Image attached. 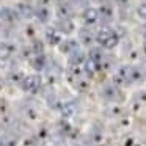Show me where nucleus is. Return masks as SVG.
I'll return each instance as SVG.
<instances>
[{
	"instance_id": "5",
	"label": "nucleus",
	"mask_w": 146,
	"mask_h": 146,
	"mask_svg": "<svg viewBox=\"0 0 146 146\" xmlns=\"http://www.w3.org/2000/svg\"><path fill=\"white\" fill-rule=\"evenodd\" d=\"M98 13H99V21H102V22H110L115 16V10L111 7V3H108V2L99 3Z\"/></svg>"
},
{
	"instance_id": "4",
	"label": "nucleus",
	"mask_w": 146,
	"mask_h": 146,
	"mask_svg": "<svg viewBox=\"0 0 146 146\" xmlns=\"http://www.w3.org/2000/svg\"><path fill=\"white\" fill-rule=\"evenodd\" d=\"M44 36H46V41H47L49 46H54V47H58L63 41V35L58 32L55 27H47L44 32Z\"/></svg>"
},
{
	"instance_id": "19",
	"label": "nucleus",
	"mask_w": 146,
	"mask_h": 146,
	"mask_svg": "<svg viewBox=\"0 0 146 146\" xmlns=\"http://www.w3.org/2000/svg\"><path fill=\"white\" fill-rule=\"evenodd\" d=\"M10 80L11 82H14V83H21V80L24 79V72H21V69H13L10 72Z\"/></svg>"
},
{
	"instance_id": "14",
	"label": "nucleus",
	"mask_w": 146,
	"mask_h": 146,
	"mask_svg": "<svg viewBox=\"0 0 146 146\" xmlns=\"http://www.w3.org/2000/svg\"><path fill=\"white\" fill-rule=\"evenodd\" d=\"M57 16L58 19H71L72 16V7L68 2H61L57 5Z\"/></svg>"
},
{
	"instance_id": "15",
	"label": "nucleus",
	"mask_w": 146,
	"mask_h": 146,
	"mask_svg": "<svg viewBox=\"0 0 146 146\" xmlns=\"http://www.w3.org/2000/svg\"><path fill=\"white\" fill-rule=\"evenodd\" d=\"M94 42V33L88 29H83L79 32V44H83V46H91Z\"/></svg>"
},
{
	"instance_id": "11",
	"label": "nucleus",
	"mask_w": 146,
	"mask_h": 146,
	"mask_svg": "<svg viewBox=\"0 0 146 146\" xmlns=\"http://www.w3.org/2000/svg\"><path fill=\"white\" fill-rule=\"evenodd\" d=\"M29 61H30V64H32V68L35 71H42V69H46V66H47V58H46L44 54L33 55Z\"/></svg>"
},
{
	"instance_id": "10",
	"label": "nucleus",
	"mask_w": 146,
	"mask_h": 146,
	"mask_svg": "<svg viewBox=\"0 0 146 146\" xmlns=\"http://www.w3.org/2000/svg\"><path fill=\"white\" fill-rule=\"evenodd\" d=\"M19 19L17 17V13L16 10L10 7H2L0 8V21H3V22H16Z\"/></svg>"
},
{
	"instance_id": "13",
	"label": "nucleus",
	"mask_w": 146,
	"mask_h": 146,
	"mask_svg": "<svg viewBox=\"0 0 146 146\" xmlns=\"http://www.w3.org/2000/svg\"><path fill=\"white\" fill-rule=\"evenodd\" d=\"M69 57V64L71 66H83V63H85L86 60V55L85 52L82 50V49H77V50H74L71 55H68Z\"/></svg>"
},
{
	"instance_id": "9",
	"label": "nucleus",
	"mask_w": 146,
	"mask_h": 146,
	"mask_svg": "<svg viewBox=\"0 0 146 146\" xmlns=\"http://www.w3.org/2000/svg\"><path fill=\"white\" fill-rule=\"evenodd\" d=\"M58 49H60L61 54L71 55L74 50H77V49H80V47H79V41H74V39H63L61 44L58 46Z\"/></svg>"
},
{
	"instance_id": "1",
	"label": "nucleus",
	"mask_w": 146,
	"mask_h": 146,
	"mask_svg": "<svg viewBox=\"0 0 146 146\" xmlns=\"http://www.w3.org/2000/svg\"><path fill=\"white\" fill-rule=\"evenodd\" d=\"M94 41L99 44L101 49L111 50V49H115L118 44H119V35H118L113 29L104 25L94 33Z\"/></svg>"
},
{
	"instance_id": "3",
	"label": "nucleus",
	"mask_w": 146,
	"mask_h": 146,
	"mask_svg": "<svg viewBox=\"0 0 146 146\" xmlns=\"http://www.w3.org/2000/svg\"><path fill=\"white\" fill-rule=\"evenodd\" d=\"M33 17L38 19V22L41 24H47L52 19V11L49 8V3L46 2H39L35 8H33Z\"/></svg>"
},
{
	"instance_id": "6",
	"label": "nucleus",
	"mask_w": 146,
	"mask_h": 146,
	"mask_svg": "<svg viewBox=\"0 0 146 146\" xmlns=\"http://www.w3.org/2000/svg\"><path fill=\"white\" fill-rule=\"evenodd\" d=\"M82 19L85 22V25H96L99 22V13L98 8L94 7H86L82 13Z\"/></svg>"
},
{
	"instance_id": "12",
	"label": "nucleus",
	"mask_w": 146,
	"mask_h": 146,
	"mask_svg": "<svg viewBox=\"0 0 146 146\" xmlns=\"http://www.w3.org/2000/svg\"><path fill=\"white\" fill-rule=\"evenodd\" d=\"M16 52V47L14 44L7 41H2L0 42V60H10L13 57V54Z\"/></svg>"
},
{
	"instance_id": "7",
	"label": "nucleus",
	"mask_w": 146,
	"mask_h": 146,
	"mask_svg": "<svg viewBox=\"0 0 146 146\" xmlns=\"http://www.w3.org/2000/svg\"><path fill=\"white\" fill-rule=\"evenodd\" d=\"M146 77V69L140 64H130V69H129V79L130 83H137V82H143Z\"/></svg>"
},
{
	"instance_id": "22",
	"label": "nucleus",
	"mask_w": 146,
	"mask_h": 146,
	"mask_svg": "<svg viewBox=\"0 0 146 146\" xmlns=\"http://www.w3.org/2000/svg\"><path fill=\"white\" fill-rule=\"evenodd\" d=\"M130 0H116V5H119V7H126V5H129Z\"/></svg>"
},
{
	"instance_id": "16",
	"label": "nucleus",
	"mask_w": 146,
	"mask_h": 146,
	"mask_svg": "<svg viewBox=\"0 0 146 146\" xmlns=\"http://www.w3.org/2000/svg\"><path fill=\"white\" fill-rule=\"evenodd\" d=\"M17 17H24V19H32L33 17V7L29 3H19L16 7Z\"/></svg>"
},
{
	"instance_id": "17",
	"label": "nucleus",
	"mask_w": 146,
	"mask_h": 146,
	"mask_svg": "<svg viewBox=\"0 0 146 146\" xmlns=\"http://www.w3.org/2000/svg\"><path fill=\"white\" fill-rule=\"evenodd\" d=\"M19 138L14 133H2L0 135V146H17Z\"/></svg>"
},
{
	"instance_id": "8",
	"label": "nucleus",
	"mask_w": 146,
	"mask_h": 146,
	"mask_svg": "<svg viewBox=\"0 0 146 146\" xmlns=\"http://www.w3.org/2000/svg\"><path fill=\"white\" fill-rule=\"evenodd\" d=\"M54 27L61 33V35H71V33L76 30V24L71 19H57V22H55Z\"/></svg>"
},
{
	"instance_id": "2",
	"label": "nucleus",
	"mask_w": 146,
	"mask_h": 146,
	"mask_svg": "<svg viewBox=\"0 0 146 146\" xmlns=\"http://www.w3.org/2000/svg\"><path fill=\"white\" fill-rule=\"evenodd\" d=\"M21 90L24 93H29V94H36V93L41 91L42 88V77L39 74H29V76H24V79L19 83Z\"/></svg>"
},
{
	"instance_id": "20",
	"label": "nucleus",
	"mask_w": 146,
	"mask_h": 146,
	"mask_svg": "<svg viewBox=\"0 0 146 146\" xmlns=\"http://www.w3.org/2000/svg\"><path fill=\"white\" fill-rule=\"evenodd\" d=\"M74 85H76V88L79 90V91H86L88 90V80H83V79H76V82H74Z\"/></svg>"
},
{
	"instance_id": "21",
	"label": "nucleus",
	"mask_w": 146,
	"mask_h": 146,
	"mask_svg": "<svg viewBox=\"0 0 146 146\" xmlns=\"http://www.w3.org/2000/svg\"><path fill=\"white\" fill-rule=\"evenodd\" d=\"M137 14H138L140 19L146 21V2H141V3L137 7Z\"/></svg>"
},
{
	"instance_id": "18",
	"label": "nucleus",
	"mask_w": 146,
	"mask_h": 146,
	"mask_svg": "<svg viewBox=\"0 0 146 146\" xmlns=\"http://www.w3.org/2000/svg\"><path fill=\"white\" fill-rule=\"evenodd\" d=\"M57 110H60L61 116L64 118H69L71 115L74 113V105L71 104V102H60V105H58Z\"/></svg>"
}]
</instances>
